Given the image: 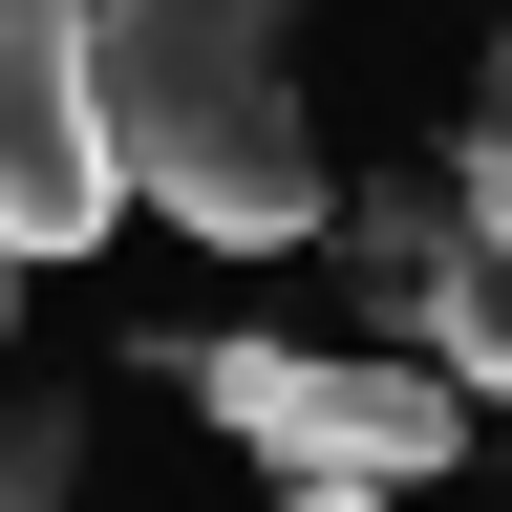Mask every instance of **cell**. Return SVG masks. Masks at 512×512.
<instances>
[{"instance_id": "6da1fadb", "label": "cell", "mask_w": 512, "mask_h": 512, "mask_svg": "<svg viewBox=\"0 0 512 512\" xmlns=\"http://www.w3.org/2000/svg\"><path fill=\"white\" fill-rule=\"evenodd\" d=\"M107 171L150 214H192L214 256L342 235V171H320V107L278 64V0H107Z\"/></svg>"}, {"instance_id": "7a4b0ae2", "label": "cell", "mask_w": 512, "mask_h": 512, "mask_svg": "<svg viewBox=\"0 0 512 512\" xmlns=\"http://www.w3.org/2000/svg\"><path fill=\"white\" fill-rule=\"evenodd\" d=\"M171 384L256 448V470H299V491H427L448 448H470V406H448L406 342H192Z\"/></svg>"}, {"instance_id": "3957f363", "label": "cell", "mask_w": 512, "mask_h": 512, "mask_svg": "<svg viewBox=\"0 0 512 512\" xmlns=\"http://www.w3.org/2000/svg\"><path fill=\"white\" fill-rule=\"evenodd\" d=\"M107 214H128V171H107V0H0V235H22V278L86 256Z\"/></svg>"}, {"instance_id": "277c9868", "label": "cell", "mask_w": 512, "mask_h": 512, "mask_svg": "<svg viewBox=\"0 0 512 512\" xmlns=\"http://www.w3.org/2000/svg\"><path fill=\"white\" fill-rule=\"evenodd\" d=\"M448 235L512 278V22H491V86H470V150H448Z\"/></svg>"}, {"instance_id": "5b68a950", "label": "cell", "mask_w": 512, "mask_h": 512, "mask_svg": "<svg viewBox=\"0 0 512 512\" xmlns=\"http://www.w3.org/2000/svg\"><path fill=\"white\" fill-rule=\"evenodd\" d=\"M86 491V406L64 384H0V512H64Z\"/></svg>"}, {"instance_id": "8992f818", "label": "cell", "mask_w": 512, "mask_h": 512, "mask_svg": "<svg viewBox=\"0 0 512 512\" xmlns=\"http://www.w3.org/2000/svg\"><path fill=\"white\" fill-rule=\"evenodd\" d=\"M299 512H406V491H299Z\"/></svg>"}, {"instance_id": "52a82bcc", "label": "cell", "mask_w": 512, "mask_h": 512, "mask_svg": "<svg viewBox=\"0 0 512 512\" xmlns=\"http://www.w3.org/2000/svg\"><path fill=\"white\" fill-rule=\"evenodd\" d=\"M0 320H22V235H0Z\"/></svg>"}]
</instances>
